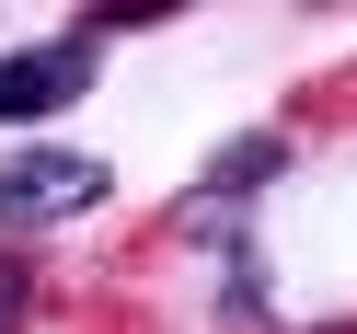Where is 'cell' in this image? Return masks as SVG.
<instances>
[{
	"label": "cell",
	"instance_id": "1",
	"mask_svg": "<svg viewBox=\"0 0 357 334\" xmlns=\"http://www.w3.org/2000/svg\"><path fill=\"white\" fill-rule=\"evenodd\" d=\"M104 208V162L93 150H24L0 173V219H81Z\"/></svg>",
	"mask_w": 357,
	"mask_h": 334
},
{
	"label": "cell",
	"instance_id": "4",
	"mask_svg": "<svg viewBox=\"0 0 357 334\" xmlns=\"http://www.w3.org/2000/svg\"><path fill=\"white\" fill-rule=\"evenodd\" d=\"M24 311H35V265L0 254V334H24Z\"/></svg>",
	"mask_w": 357,
	"mask_h": 334
},
{
	"label": "cell",
	"instance_id": "2",
	"mask_svg": "<svg viewBox=\"0 0 357 334\" xmlns=\"http://www.w3.org/2000/svg\"><path fill=\"white\" fill-rule=\"evenodd\" d=\"M70 93H93V47H81V35H58V47H12V58H0V127L58 116Z\"/></svg>",
	"mask_w": 357,
	"mask_h": 334
},
{
	"label": "cell",
	"instance_id": "3",
	"mask_svg": "<svg viewBox=\"0 0 357 334\" xmlns=\"http://www.w3.org/2000/svg\"><path fill=\"white\" fill-rule=\"evenodd\" d=\"M277 162H288V139H277V127H254V139H231V150L208 162V196H196V208H219V196H254V185H265Z\"/></svg>",
	"mask_w": 357,
	"mask_h": 334
}]
</instances>
